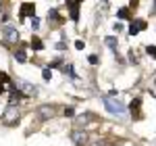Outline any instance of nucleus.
<instances>
[{
  "label": "nucleus",
  "mask_w": 156,
  "mask_h": 146,
  "mask_svg": "<svg viewBox=\"0 0 156 146\" xmlns=\"http://www.w3.org/2000/svg\"><path fill=\"white\" fill-rule=\"evenodd\" d=\"M0 82H2V84H11V75L4 73V71H0Z\"/></svg>",
  "instance_id": "obj_18"
},
{
  "label": "nucleus",
  "mask_w": 156,
  "mask_h": 146,
  "mask_svg": "<svg viewBox=\"0 0 156 146\" xmlns=\"http://www.w3.org/2000/svg\"><path fill=\"white\" fill-rule=\"evenodd\" d=\"M104 44H106L108 48H117V46H119V40H117V36H106L104 38Z\"/></svg>",
  "instance_id": "obj_15"
},
{
  "label": "nucleus",
  "mask_w": 156,
  "mask_h": 146,
  "mask_svg": "<svg viewBox=\"0 0 156 146\" xmlns=\"http://www.w3.org/2000/svg\"><path fill=\"white\" fill-rule=\"evenodd\" d=\"M137 2H140V0H131V6H135V4H137Z\"/></svg>",
  "instance_id": "obj_27"
},
{
  "label": "nucleus",
  "mask_w": 156,
  "mask_h": 146,
  "mask_svg": "<svg viewBox=\"0 0 156 146\" xmlns=\"http://www.w3.org/2000/svg\"><path fill=\"white\" fill-rule=\"evenodd\" d=\"M92 146H102V142H94V144H92Z\"/></svg>",
  "instance_id": "obj_28"
},
{
  "label": "nucleus",
  "mask_w": 156,
  "mask_h": 146,
  "mask_svg": "<svg viewBox=\"0 0 156 146\" xmlns=\"http://www.w3.org/2000/svg\"><path fill=\"white\" fill-rule=\"evenodd\" d=\"M54 48H56V50H65V48H67V44H65V42H56Z\"/></svg>",
  "instance_id": "obj_25"
},
{
  "label": "nucleus",
  "mask_w": 156,
  "mask_h": 146,
  "mask_svg": "<svg viewBox=\"0 0 156 146\" xmlns=\"http://www.w3.org/2000/svg\"><path fill=\"white\" fill-rule=\"evenodd\" d=\"M25 92L19 88V86H11V104H15L17 100H25Z\"/></svg>",
  "instance_id": "obj_8"
},
{
  "label": "nucleus",
  "mask_w": 156,
  "mask_h": 146,
  "mask_svg": "<svg viewBox=\"0 0 156 146\" xmlns=\"http://www.w3.org/2000/svg\"><path fill=\"white\" fill-rule=\"evenodd\" d=\"M65 117H75V109L73 107H65V113H62Z\"/></svg>",
  "instance_id": "obj_19"
},
{
  "label": "nucleus",
  "mask_w": 156,
  "mask_h": 146,
  "mask_svg": "<svg viewBox=\"0 0 156 146\" xmlns=\"http://www.w3.org/2000/svg\"><path fill=\"white\" fill-rule=\"evenodd\" d=\"M19 17H36V4L34 2H21V9H19Z\"/></svg>",
  "instance_id": "obj_5"
},
{
  "label": "nucleus",
  "mask_w": 156,
  "mask_h": 146,
  "mask_svg": "<svg viewBox=\"0 0 156 146\" xmlns=\"http://www.w3.org/2000/svg\"><path fill=\"white\" fill-rule=\"evenodd\" d=\"M60 65H62V61H52V63H48L50 69H60Z\"/></svg>",
  "instance_id": "obj_23"
},
{
  "label": "nucleus",
  "mask_w": 156,
  "mask_h": 146,
  "mask_svg": "<svg viewBox=\"0 0 156 146\" xmlns=\"http://www.w3.org/2000/svg\"><path fill=\"white\" fill-rule=\"evenodd\" d=\"M131 117L133 119H142V98H133V102H131Z\"/></svg>",
  "instance_id": "obj_11"
},
{
  "label": "nucleus",
  "mask_w": 156,
  "mask_h": 146,
  "mask_svg": "<svg viewBox=\"0 0 156 146\" xmlns=\"http://www.w3.org/2000/svg\"><path fill=\"white\" fill-rule=\"evenodd\" d=\"M87 63H90V65H98V63H100L98 54H90V57H87Z\"/></svg>",
  "instance_id": "obj_20"
},
{
  "label": "nucleus",
  "mask_w": 156,
  "mask_h": 146,
  "mask_svg": "<svg viewBox=\"0 0 156 146\" xmlns=\"http://www.w3.org/2000/svg\"><path fill=\"white\" fill-rule=\"evenodd\" d=\"M40 27V19L37 17H31V29H37Z\"/></svg>",
  "instance_id": "obj_24"
},
{
  "label": "nucleus",
  "mask_w": 156,
  "mask_h": 146,
  "mask_svg": "<svg viewBox=\"0 0 156 146\" xmlns=\"http://www.w3.org/2000/svg\"><path fill=\"white\" fill-rule=\"evenodd\" d=\"M65 19L58 15V11L56 9H52V11H48V23H54V25H58V23H62Z\"/></svg>",
  "instance_id": "obj_12"
},
{
  "label": "nucleus",
  "mask_w": 156,
  "mask_h": 146,
  "mask_svg": "<svg viewBox=\"0 0 156 146\" xmlns=\"http://www.w3.org/2000/svg\"><path fill=\"white\" fill-rule=\"evenodd\" d=\"M0 121L4 123V125H15V123L19 121V109H17L15 104H9V107H6V111L2 113Z\"/></svg>",
  "instance_id": "obj_2"
},
{
  "label": "nucleus",
  "mask_w": 156,
  "mask_h": 146,
  "mask_svg": "<svg viewBox=\"0 0 156 146\" xmlns=\"http://www.w3.org/2000/svg\"><path fill=\"white\" fill-rule=\"evenodd\" d=\"M65 4H67V9H69V17H71V21H79V4L81 2H77V0H65Z\"/></svg>",
  "instance_id": "obj_4"
},
{
  "label": "nucleus",
  "mask_w": 156,
  "mask_h": 146,
  "mask_svg": "<svg viewBox=\"0 0 156 146\" xmlns=\"http://www.w3.org/2000/svg\"><path fill=\"white\" fill-rule=\"evenodd\" d=\"M52 111H54V107H52V104H42V107L37 109V119H40V121L50 119V117H52Z\"/></svg>",
  "instance_id": "obj_6"
},
{
  "label": "nucleus",
  "mask_w": 156,
  "mask_h": 146,
  "mask_svg": "<svg viewBox=\"0 0 156 146\" xmlns=\"http://www.w3.org/2000/svg\"><path fill=\"white\" fill-rule=\"evenodd\" d=\"M102 102H104V107H106V111L110 115H115V117H119V119L125 117V104H123L121 100H117V96H104Z\"/></svg>",
  "instance_id": "obj_1"
},
{
  "label": "nucleus",
  "mask_w": 156,
  "mask_h": 146,
  "mask_svg": "<svg viewBox=\"0 0 156 146\" xmlns=\"http://www.w3.org/2000/svg\"><path fill=\"white\" fill-rule=\"evenodd\" d=\"M117 17H119V19H131V11H129V6H121L119 11H117Z\"/></svg>",
  "instance_id": "obj_16"
},
{
  "label": "nucleus",
  "mask_w": 156,
  "mask_h": 146,
  "mask_svg": "<svg viewBox=\"0 0 156 146\" xmlns=\"http://www.w3.org/2000/svg\"><path fill=\"white\" fill-rule=\"evenodd\" d=\"M2 38L6 44H17L19 42V29L12 25H6V27H2Z\"/></svg>",
  "instance_id": "obj_3"
},
{
  "label": "nucleus",
  "mask_w": 156,
  "mask_h": 146,
  "mask_svg": "<svg viewBox=\"0 0 156 146\" xmlns=\"http://www.w3.org/2000/svg\"><path fill=\"white\" fill-rule=\"evenodd\" d=\"M112 29H115V34H119V31H123V29H125V27H123V23H121V21H117V23L112 25Z\"/></svg>",
  "instance_id": "obj_22"
},
{
  "label": "nucleus",
  "mask_w": 156,
  "mask_h": 146,
  "mask_svg": "<svg viewBox=\"0 0 156 146\" xmlns=\"http://www.w3.org/2000/svg\"><path fill=\"white\" fill-rule=\"evenodd\" d=\"M75 48H77V50H83V48H85V44L81 42V40H77V42H75Z\"/></svg>",
  "instance_id": "obj_26"
},
{
  "label": "nucleus",
  "mask_w": 156,
  "mask_h": 146,
  "mask_svg": "<svg viewBox=\"0 0 156 146\" xmlns=\"http://www.w3.org/2000/svg\"><path fill=\"white\" fill-rule=\"evenodd\" d=\"M0 11H2V2H0Z\"/></svg>",
  "instance_id": "obj_29"
},
{
  "label": "nucleus",
  "mask_w": 156,
  "mask_h": 146,
  "mask_svg": "<svg viewBox=\"0 0 156 146\" xmlns=\"http://www.w3.org/2000/svg\"><path fill=\"white\" fill-rule=\"evenodd\" d=\"M142 29H146V21L144 19H135V21H131V25H129V36H137Z\"/></svg>",
  "instance_id": "obj_7"
},
{
  "label": "nucleus",
  "mask_w": 156,
  "mask_h": 146,
  "mask_svg": "<svg viewBox=\"0 0 156 146\" xmlns=\"http://www.w3.org/2000/svg\"><path fill=\"white\" fill-rule=\"evenodd\" d=\"M29 46L36 50V52H40V50H44V42H42V38L34 36V38H31V42H29Z\"/></svg>",
  "instance_id": "obj_13"
},
{
  "label": "nucleus",
  "mask_w": 156,
  "mask_h": 146,
  "mask_svg": "<svg viewBox=\"0 0 156 146\" xmlns=\"http://www.w3.org/2000/svg\"><path fill=\"white\" fill-rule=\"evenodd\" d=\"M42 77H44V82H50V79H52V71H50V67L42 69Z\"/></svg>",
  "instance_id": "obj_17"
},
{
  "label": "nucleus",
  "mask_w": 156,
  "mask_h": 146,
  "mask_svg": "<svg viewBox=\"0 0 156 146\" xmlns=\"http://www.w3.org/2000/svg\"><path fill=\"white\" fill-rule=\"evenodd\" d=\"M71 140L75 142V146H83L85 140H87V136H85L83 130H75V132H71Z\"/></svg>",
  "instance_id": "obj_9"
},
{
  "label": "nucleus",
  "mask_w": 156,
  "mask_h": 146,
  "mask_svg": "<svg viewBox=\"0 0 156 146\" xmlns=\"http://www.w3.org/2000/svg\"><path fill=\"white\" fill-rule=\"evenodd\" d=\"M17 86H19V88H21V90L25 92V96H27V98L34 96V94L37 92L36 86H34V84H27V82H23V79H19V82H17Z\"/></svg>",
  "instance_id": "obj_10"
},
{
  "label": "nucleus",
  "mask_w": 156,
  "mask_h": 146,
  "mask_svg": "<svg viewBox=\"0 0 156 146\" xmlns=\"http://www.w3.org/2000/svg\"><path fill=\"white\" fill-rule=\"evenodd\" d=\"M12 57H15V61H17V63H27V52H25L23 46H21L19 50H15V54H12Z\"/></svg>",
  "instance_id": "obj_14"
},
{
  "label": "nucleus",
  "mask_w": 156,
  "mask_h": 146,
  "mask_svg": "<svg viewBox=\"0 0 156 146\" xmlns=\"http://www.w3.org/2000/svg\"><path fill=\"white\" fill-rule=\"evenodd\" d=\"M77 2H83V0H77Z\"/></svg>",
  "instance_id": "obj_30"
},
{
  "label": "nucleus",
  "mask_w": 156,
  "mask_h": 146,
  "mask_svg": "<svg viewBox=\"0 0 156 146\" xmlns=\"http://www.w3.org/2000/svg\"><path fill=\"white\" fill-rule=\"evenodd\" d=\"M146 52H148L152 59H156V46H152V44H150V46H146Z\"/></svg>",
  "instance_id": "obj_21"
}]
</instances>
